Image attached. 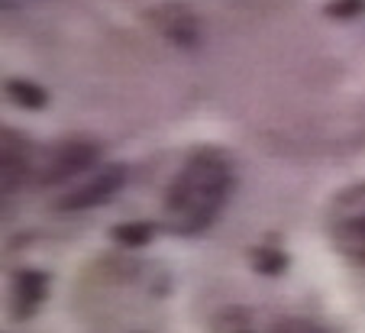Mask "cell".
<instances>
[{
    "label": "cell",
    "instance_id": "obj_9",
    "mask_svg": "<svg viewBox=\"0 0 365 333\" xmlns=\"http://www.w3.org/2000/svg\"><path fill=\"white\" fill-rule=\"evenodd\" d=\"M327 14L339 16V20H346V16H359V14H365V0H333L330 7H327Z\"/></svg>",
    "mask_w": 365,
    "mask_h": 333
},
{
    "label": "cell",
    "instance_id": "obj_8",
    "mask_svg": "<svg viewBox=\"0 0 365 333\" xmlns=\"http://www.w3.org/2000/svg\"><path fill=\"white\" fill-rule=\"evenodd\" d=\"M269 333H327L320 324L314 320H304V317H282L269 327Z\"/></svg>",
    "mask_w": 365,
    "mask_h": 333
},
{
    "label": "cell",
    "instance_id": "obj_7",
    "mask_svg": "<svg viewBox=\"0 0 365 333\" xmlns=\"http://www.w3.org/2000/svg\"><path fill=\"white\" fill-rule=\"evenodd\" d=\"M7 91H10V101H16V104H23V107H42L46 104L42 88H36V84H29V81H20V78L10 81Z\"/></svg>",
    "mask_w": 365,
    "mask_h": 333
},
{
    "label": "cell",
    "instance_id": "obj_2",
    "mask_svg": "<svg viewBox=\"0 0 365 333\" xmlns=\"http://www.w3.org/2000/svg\"><path fill=\"white\" fill-rule=\"evenodd\" d=\"M330 240L349 262L365 269V181L339 191L327 214Z\"/></svg>",
    "mask_w": 365,
    "mask_h": 333
},
{
    "label": "cell",
    "instance_id": "obj_4",
    "mask_svg": "<svg viewBox=\"0 0 365 333\" xmlns=\"http://www.w3.org/2000/svg\"><path fill=\"white\" fill-rule=\"evenodd\" d=\"M97 146L91 139H65L46 159V181H65L84 168L97 165Z\"/></svg>",
    "mask_w": 365,
    "mask_h": 333
},
{
    "label": "cell",
    "instance_id": "obj_10",
    "mask_svg": "<svg viewBox=\"0 0 365 333\" xmlns=\"http://www.w3.org/2000/svg\"><path fill=\"white\" fill-rule=\"evenodd\" d=\"M113 236L126 246H143L149 240V227H120V230H113Z\"/></svg>",
    "mask_w": 365,
    "mask_h": 333
},
{
    "label": "cell",
    "instance_id": "obj_3",
    "mask_svg": "<svg viewBox=\"0 0 365 333\" xmlns=\"http://www.w3.org/2000/svg\"><path fill=\"white\" fill-rule=\"evenodd\" d=\"M123 181H126V168L123 165H101V168H94L91 181H84V185H78L71 195H65L62 201H58V208L62 210L101 208V204H107L120 188H123Z\"/></svg>",
    "mask_w": 365,
    "mask_h": 333
},
{
    "label": "cell",
    "instance_id": "obj_1",
    "mask_svg": "<svg viewBox=\"0 0 365 333\" xmlns=\"http://www.w3.org/2000/svg\"><path fill=\"white\" fill-rule=\"evenodd\" d=\"M233 191V162L223 149L200 146L185 159L165 191V223L172 233H204Z\"/></svg>",
    "mask_w": 365,
    "mask_h": 333
},
{
    "label": "cell",
    "instance_id": "obj_6",
    "mask_svg": "<svg viewBox=\"0 0 365 333\" xmlns=\"http://www.w3.org/2000/svg\"><path fill=\"white\" fill-rule=\"evenodd\" d=\"M4 185H10V175H14V185L26 175V168H29V146L23 143L16 133H4Z\"/></svg>",
    "mask_w": 365,
    "mask_h": 333
},
{
    "label": "cell",
    "instance_id": "obj_5",
    "mask_svg": "<svg viewBox=\"0 0 365 333\" xmlns=\"http://www.w3.org/2000/svg\"><path fill=\"white\" fill-rule=\"evenodd\" d=\"M46 275L36 269H20L14 275V285H10V294H14V314L16 317H33L36 311L46 301Z\"/></svg>",
    "mask_w": 365,
    "mask_h": 333
}]
</instances>
